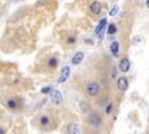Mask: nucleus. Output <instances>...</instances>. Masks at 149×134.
I'll use <instances>...</instances> for the list:
<instances>
[{
  "label": "nucleus",
  "mask_w": 149,
  "mask_h": 134,
  "mask_svg": "<svg viewBox=\"0 0 149 134\" xmlns=\"http://www.w3.org/2000/svg\"><path fill=\"white\" fill-rule=\"evenodd\" d=\"M79 107H81V110H82L84 113H86V112L90 111V104H89L86 100H82V102L79 103Z\"/></svg>",
  "instance_id": "12"
},
{
  "label": "nucleus",
  "mask_w": 149,
  "mask_h": 134,
  "mask_svg": "<svg viewBox=\"0 0 149 134\" xmlns=\"http://www.w3.org/2000/svg\"><path fill=\"white\" fill-rule=\"evenodd\" d=\"M133 42H134V44H140L141 42H143V37L137 36V37H135V39L133 40Z\"/></svg>",
  "instance_id": "19"
},
{
  "label": "nucleus",
  "mask_w": 149,
  "mask_h": 134,
  "mask_svg": "<svg viewBox=\"0 0 149 134\" xmlns=\"http://www.w3.org/2000/svg\"><path fill=\"white\" fill-rule=\"evenodd\" d=\"M49 121H50V119H49V117H47V115H43V117H41V119H40V124H41L42 126H47V125L49 124Z\"/></svg>",
  "instance_id": "15"
},
{
  "label": "nucleus",
  "mask_w": 149,
  "mask_h": 134,
  "mask_svg": "<svg viewBox=\"0 0 149 134\" xmlns=\"http://www.w3.org/2000/svg\"><path fill=\"white\" fill-rule=\"evenodd\" d=\"M146 5H147V7L149 8V0H147V1H146Z\"/></svg>",
  "instance_id": "25"
},
{
  "label": "nucleus",
  "mask_w": 149,
  "mask_h": 134,
  "mask_svg": "<svg viewBox=\"0 0 149 134\" xmlns=\"http://www.w3.org/2000/svg\"><path fill=\"white\" fill-rule=\"evenodd\" d=\"M79 127L76 124H70L68 125V134H79Z\"/></svg>",
  "instance_id": "10"
},
{
  "label": "nucleus",
  "mask_w": 149,
  "mask_h": 134,
  "mask_svg": "<svg viewBox=\"0 0 149 134\" xmlns=\"http://www.w3.org/2000/svg\"><path fill=\"white\" fill-rule=\"evenodd\" d=\"M70 73H71V69H70V66L69 65H65L64 68L61 70V75L57 79V82L61 84V83H64L68 81V78L70 77Z\"/></svg>",
  "instance_id": "2"
},
{
  "label": "nucleus",
  "mask_w": 149,
  "mask_h": 134,
  "mask_svg": "<svg viewBox=\"0 0 149 134\" xmlns=\"http://www.w3.org/2000/svg\"><path fill=\"white\" fill-rule=\"evenodd\" d=\"M106 25H107V20H106V19H101V20L99 21L98 26H97L96 29H95L96 34H97V35H100V39H103V34H104V29H105Z\"/></svg>",
  "instance_id": "5"
},
{
  "label": "nucleus",
  "mask_w": 149,
  "mask_h": 134,
  "mask_svg": "<svg viewBox=\"0 0 149 134\" xmlns=\"http://www.w3.org/2000/svg\"><path fill=\"white\" fill-rule=\"evenodd\" d=\"M7 105H8V107H10V108H12V110H14V108L17 107V103H15V100H14V99H10V100H8V103H7Z\"/></svg>",
  "instance_id": "18"
},
{
  "label": "nucleus",
  "mask_w": 149,
  "mask_h": 134,
  "mask_svg": "<svg viewBox=\"0 0 149 134\" xmlns=\"http://www.w3.org/2000/svg\"><path fill=\"white\" fill-rule=\"evenodd\" d=\"M51 91H52L51 86H46V88H42V90H41V93H43V95H48V93H50Z\"/></svg>",
  "instance_id": "17"
},
{
  "label": "nucleus",
  "mask_w": 149,
  "mask_h": 134,
  "mask_svg": "<svg viewBox=\"0 0 149 134\" xmlns=\"http://www.w3.org/2000/svg\"><path fill=\"white\" fill-rule=\"evenodd\" d=\"M89 122H90L92 126L97 127V126L100 125V122H101V117H100L99 114H97V113H92V114L90 115V118H89Z\"/></svg>",
  "instance_id": "7"
},
{
  "label": "nucleus",
  "mask_w": 149,
  "mask_h": 134,
  "mask_svg": "<svg viewBox=\"0 0 149 134\" xmlns=\"http://www.w3.org/2000/svg\"><path fill=\"white\" fill-rule=\"evenodd\" d=\"M83 59H84V52L83 51H77L73 55V57L71 58V63L73 65H78L79 63L83 62Z\"/></svg>",
  "instance_id": "6"
},
{
  "label": "nucleus",
  "mask_w": 149,
  "mask_h": 134,
  "mask_svg": "<svg viewBox=\"0 0 149 134\" xmlns=\"http://www.w3.org/2000/svg\"><path fill=\"white\" fill-rule=\"evenodd\" d=\"M99 91H100V86L96 82H91L86 85V93L91 97H96L99 93Z\"/></svg>",
  "instance_id": "1"
},
{
  "label": "nucleus",
  "mask_w": 149,
  "mask_h": 134,
  "mask_svg": "<svg viewBox=\"0 0 149 134\" xmlns=\"http://www.w3.org/2000/svg\"><path fill=\"white\" fill-rule=\"evenodd\" d=\"M57 64H58V61H57V58L56 57H51L49 61H48V65L50 66V68H56L57 66Z\"/></svg>",
  "instance_id": "13"
},
{
  "label": "nucleus",
  "mask_w": 149,
  "mask_h": 134,
  "mask_svg": "<svg viewBox=\"0 0 149 134\" xmlns=\"http://www.w3.org/2000/svg\"><path fill=\"white\" fill-rule=\"evenodd\" d=\"M74 41H76V39H74L73 36H71V37H69V39H68V43H69V44H73V43H74Z\"/></svg>",
  "instance_id": "22"
},
{
  "label": "nucleus",
  "mask_w": 149,
  "mask_h": 134,
  "mask_svg": "<svg viewBox=\"0 0 149 134\" xmlns=\"http://www.w3.org/2000/svg\"><path fill=\"white\" fill-rule=\"evenodd\" d=\"M117 73H118L117 66H113V69H112V77H113V78H115V77H117Z\"/></svg>",
  "instance_id": "21"
},
{
  "label": "nucleus",
  "mask_w": 149,
  "mask_h": 134,
  "mask_svg": "<svg viewBox=\"0 0 149 134\" xmlns=\"http://www.w3.org/2000/svg\"><path fill=\"white\" fill-rule=\"evenodd\" d=\"M129 68H130V62H129V59H128L127 57H123V58L120 61V63H119V70H120L121 73H127V71L129 70Z\"/></svg>",
  "instance_id": "4"
},
{
  "label": "nucleus",
  "mask_w": 149,
  "mask_h": 134,
  "mask_svg": "<svg viewBox=\"0 0 149 134\" xmlns=\"http://www.w3.org/2000/svg\"><path fill=\"white\" fill-rule=\"evenodd\" d=\"M0 134H5V131L3 128H0Z\"/></svg>",
  "instance_id": "24"
},
{
  "label": "nucleus",
  "mask_w": 149,
  "mask_h": 134,
  "mask_svg": "<svg viewBox=\"0 0 149 134\" xmlns=\"http://www.w3.org/2000/svg\"><path fill=\"white\" fill-rule=\"evenodd\" d=\"M112 108H113V105H112V104H108V105L106 106V110H105V112H106L107 114H110V113L112 112Z\"/></svg>",
  "instance_id": "20"
},
{
  "label": "nucleus",
  "mask_w": 149,
  "mask_h": 134,
  "mask_svg": "<svg viewBox=\"0 0 149 134\" xmlns=\"http://www.w3.org/2000/svg\"><path fill=\"white\" fill-rule=\"evenodd\" d=\"M90 11H91L93 14H96V15L100 14V12H101V4H100L99 1H93V3L90 5Z\"/></svg>",
  "instance_id": "8"
},
{
  "label": "nucleus",
  "mask_w": 149,
  "mask_h": 134,
  "mask_svg": "<svg viewBox=\"0 0 149 134\" xmlns=\"http://www.w3.org/2000/svg\"><path fill=\"white\" fill-rule=\"evenodd\" d=\"M119 48H120V44H119L118 41L112 42V44H111V51H112V54H113L114 56H118V54H119Z\"/></svg>",
  "instance_id": "11"
},
{
  "label": "nucleus",
  "mask_w": 149,
  "mask_h": 134,
  "mask_svg": "<svg viewBox=\"0 0 149 134\" xmlns=\"http://www.w3.org/2000/svg\"><path fill=\"white\" fill-rule=\"evenodd\" d=\"M115 33H117V27H115V25L111 23V25L108 26V28H107V34L113 35V34H115Z\"/></svg>",
  "instance_id": "14"
},
{
  "label": "nucleus",
  "mask_w": 149,
  "mask_h": 134,
  "mask_svg": "<svg viewBox=\"0 0 149 134\" xmlns=\"http://www.w3.org/2000/svg\"><path fill=\"white\" fill-rule=\"evenodd\" d=\"M50 98H51V102L54 104H57V105L63 102V96L58 90H52L50 92Z\"/></svg>",
  "instance_id": "3"
},
{
  "label": "nucleus",
  "mask_w": 149,
  "mask_h": 134,
  "mask_svg": "<svg viewBox=\"0 0 149 134\" xmlns=\"http://www.w3.org/2000/svg\"><path fill=\"white\" fill-rule=\"evenodd\" d=\"M85 42H86L88 44H93V41H92L91 39H90V40H88V39H86V40H85Z\"/></svg>",
  "instance_id": "23"
},
{
  "label": "nucleus",
  "mask_w": 149,
  "mask_h": 134,
  "mask_svg": "<svg viewBox=\"0 0 149 134\" xmlns=\"http://www.w3.org/2000/svg\"><path fill=\"white\" fill-rule=\"evenodd\" d=\"M117 84H118L119 90H121V91H126L128 89V79L126 77H120L118 79V83Z\"/></svg>",
  "instance_id": "9"
},
{
  "label": "nucleus",
  "mask_w": 149,
  "mask_h": 134,
  "mask_svg": "<svg viewBox=\"0 0 149 134\" xmlns=\"http://www.w3.org/2000/svg\"><path fill=\"white\" fill-rule=\"evenodd\" d=\"M118 11H119V6H118V5H114L113 8L110 11V15H111V17H114V15L118 13Z\"/></svg>",
  "instance_id": "16"
}]
</instances>
